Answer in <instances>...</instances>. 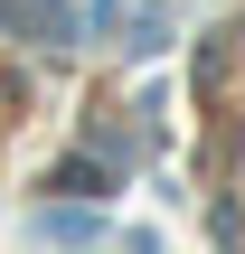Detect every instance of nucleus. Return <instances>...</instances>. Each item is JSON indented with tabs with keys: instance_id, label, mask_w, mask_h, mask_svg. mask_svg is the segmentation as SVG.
<instances>
[{
	"instance_id": "nucleus-1",
	"label": "nucleus",
	"mask_w": 245,
	"mask_h": 254,
	"mask_svg": "<svg viewBox=\"0 0 245 254\" xmlns=\"http://www.w3.org/2000/svg\"><path fill=\"white\" fill-rule=\"evenodd\" d=\"M104 28H113V38H123V47H132V57H142V47H161V38H170V19H161V0H113V9H104Z\"/></svg>"
},
{
	"instance_id": "nucleus-2",
	"label": "nucleus",
	"mask_w": 245,
	"mask_h": 254,
	"mask_svg": "<svg viewBox=\"0 0 245 254\" xmlns=\"http://www.w3.org/2000/svg\"><path fill=\"white\" fill-rule=\"evenodd\" d=\"M57 189H66V198H104V170H94V160H66Z\"/></svg>"
}]
</instances>
